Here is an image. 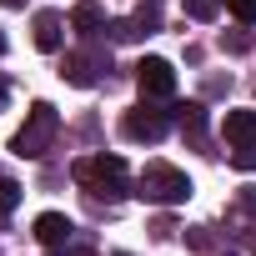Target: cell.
<instances>
[{
  "label": "cell",
  "instance_id": "cell-4",
  "mask_svg": "<svg viewBox=\"0 0 256 256\" xmlns=\"http://www.w3.org/2000/svg\"><path fill=\"white\" fill-rule=\"evenodd\" d=\"M120 131L131 136V141H161V136H166V116L151 110V106H131L126 120H120Z\"/></svg>",
  "mask_w": 256,
  "mask_h": 256
},
{
  "label": "cell",
  "instance_id": "cell-11",
  "mask_svg": "<svg viewBox=\"0 0 256 256\" xmlns=\"http://www.w3.org/2000/svg\"><path fill=\"white\" fill-rule=\"evenodd\" d=\"M176 116H181V131H186L191 141H201V131H206V110L191 100V106H176Z\"/></svg>",
  "mask_w": 256,
  "mask_h": 256
},
{
  "label": "cell",
  "instance_id": "cell-13",
  "mask_svg": "<svg viewBox=\"0 0 256 256\" xmlns=\"http://www.w3.org/2000/svg\"><path fill=\"white\" fill-rule=\"evenodd\" d=\"M226 10H231L236 20H246V26H256V0H226Z\"/></svg>",
  "mask_w": 256,
  "mask_h": 256
},
{
  "label": "cell",
  "instance_id": "cell-6",
  "mask_svg": "<svg viewBox=\"0 0 256 256\" xmlns=\"http://www.w3.org/2000/svg\"><path fill=\"white\" fill-rule=\"evenodd\" d=\"M70 231H76V226H70V216H60V211H40V216H36V241L50 246V251H56V246H70Z\"/></svg>",
  "mask_w": 256,
  "mask_h": 256
},
{
  "label": "cell",
  "instance_id": "cell-16",
  "mask_svg": "<svg viewBox=\"0 0 256 256\" xmlns=\"http://www.w3.org/2000/svg\"><path fill=\"white\" fill-rule=\"evenodd\" d=\"M246 46H251V36H241V30H236V36H231V40H226V50H236V56H241V50H246Z\"/></svg>",
  "mask_w": 256,
  "mask_h": 256
},
{
  "label": "cell",
  "instance_id": "cell-10",
  "mask_svg": "<svg viewBox=\"0 0 256 256\" xmlns=\"http://www.w3.org/2000/svg\"><path fill=\"white\" fill-rule=\"evenodd\" d=\"M70 26H76L80 36H96V30H106V16H100L96 0H80V6L70 10Z\"/></svg>",
  "mask_w": 256,
  "mask_h": 256
},
{
  "label": "cell",
  "instance_id": "cell-9",
  "mask_svg": "<svg viewBox=\"0 0 256 256\" xmlns=\"http://www.w3.org/2000/svg\"><path fill=\"white\" fill-rule=\"evenodd\" d=\"M226 141L241 151V146H256V110H226Z\"/></svg>",
  "mask_w": 256,
  "mask_h": 256
},
{
  "label": "cell",
  "instance_id": "cell-17",
  "mask_svg": "<svg viewBox=\"0 0 256 256\" xmlns=\"http://www.w3.org/2000/svg\"><path fill=\"white\" fill-rule=\"evenodd\" d=\"M56 256H90V251H86V246H70V251H60V246H56Z\"/></svg>",
  "mask_w": 256,
  "mask_h": 256
},
{
  "label": "cell",
  "instance_id": "cell-12",
  "mask_svg": "<svg viewBox=\"0 0 256 256\" xmlns=\"http://www.w3.org/2000/svg\"><path fill=\"white\" fill-rule=\"evenodd\" d=\"M181 6H186V16H191V20H216L221 0H181Z\"/></svg>",
  "mask_w": 256,
  "mask_h": 256
},
{
  "label": "cell",
  "instance_id": "cell-3",
  "mask_svg": "<svg viewBox=\"0 0 256 256\" xmlns=\"http://www.w3.org/2000/svg\"><path fill=\"white\" fill-rule=\"evenodd\" d=\"M136 186H141V196L156 201V206H181V201L191 196V176L176 171V166H166V161H151Z\"/></svg>",
  "mask_w": 256,
  "mask_h": 256
},
{
  "label": "cell",
  "instance_id": "cell-14",
  "mask_svg": "<svg viewBox=\"0 0 256 256\" xmlns=\"http://www.w3.org/2000/svg\"><path fill=\"white\" fill-rule=\"evenodd\" d=\"M20 206V186L16 181H0V211H16Z\"/></svg>",
  "mask_w": 256,
  "mask_h": 256
},
{
  "label": "cell",
  "instance_id": "cell-5",
  "mask_svg": "<svg viewBox=\"0 0 256 256\" xmlns=\"http://www.w3.org/2000/svg\"><path fill=\"white\" fill-rule=\"evenodd\" d=\"M136 80H141V96H171V90H176V70H171V60H161V56H146V60L136 66Z\"/></svg>",
  "mask_w": 256,
  "mask_h": 256
},
{
  "label": "cell",
  "instance_id": "cell-2",
  "mask_svg": "<svg viewBox=\"0 0 256 256\" xmlns=\"http://www.w3.org/2000/svg\"><path fill=\"white\" fill-rule=\"evenodd\" d=\"M76 181H80L90 196L116 201V196H126V161H120V156H80V161H76Z\"/></svg>",
  "mask_w": 256,
  "mask_h": 256
},
{
  "label": "cell",
  "instance_id": "cell-19",
  "mask_svg": "<svg viewBox=\"0 0 256 256\" xmlns=\"http://www.w3.org/2000/svg\"><path fill=\"white\" fill-rule=\"evenodd\" d=\"M0 106H6V80H0Z\"/></svg>",
  "mask_w": 256,
  "mask_h": 256
},
{
  "label": "cell",
  "instance_id": "cell-18",
  "mask_svg": "<svg viewBox=\"0 0 256 256\" xmlns=\"http://www.w3.org/2000/svg\"><path fill=\"white\" fill-rule=\"evenodd\" d=\"M0 6H10V10H16V6H26V0H0Z\"/></svg>",
  "mask_w": 256,
  "mask_h": 256
},
{
  "label": "cell",
  "instance_id": "cell-7",
  "mask_svg": "<svg viewBox=\"0 0 256 256\" xmlns=\"http://www.w3.org/2000/svg\"><path fill=\"white\" fill-rule=\"evenodd\" d=\"M60 46H66V20H60L56 10H40V16H36V50L56 56Z\"/></svg>",
  "mask_w": 256,
  "mask_h": 256
},
{
  "label": "cell",
  "instance_id": "cell-8",
  "mask_svg": "<svg viewBox=\"0 0 256 256\" xmlns=\"http://www.w3.org/2000/svg\"><path fill=\"white\" fill-rule=\"evenodd\" d=\"M106 70V56H86V50H76V56H66V80L70 86H96V76Z\"/></svg>",
  "mask_w": 256,
  "mask_h": 256
},
{
  "label": "cell",
  "instance_id": "cell-20",
  "mask_svg": "<svg viewBox=\"0 0 256 256\" xmlns=\"http://www.w3.org/2000/svg\"><path fill=\"white\" fill-rule=\"evenodd\" d=\"M0 56H6V36H0Z\"/></svg>",
  "mask_w": 256,
  "mask_h": 256
},
{
  "label": "cell",
  "instance_id": "cell-1",
  "mask_svg": "<svg viewBox=\"0 0 256 256\" xmlns=\"http://www.w3.org/2000/svg\"><path fill=\"white\" fill-rule=\"evenodd\" d=\"M56 131H60L56 106H50V100H36V106H30V116H26V126H20L16 141H10V151H16V156H26V161H36V156H46V151H50Z\"/></svg>",
  "mask_w": 256,
  "mask_h": 256
},
{
  "label": "cell",
  "instance_id": "cell-15",
  "mask_svg": "<svg viewBox=\"0 0 256 256\" xmlns=\"http://www.w3.org/2000/svg\"><path fill=\"white\" fill-rule=\"evenodd\" d=\"M231 161H236V166H241V171H256V146H241V151H236V156H231Z\"/></svg>",
  "mask_w": 256,
  "mask_h": 256
}]
</instances>
